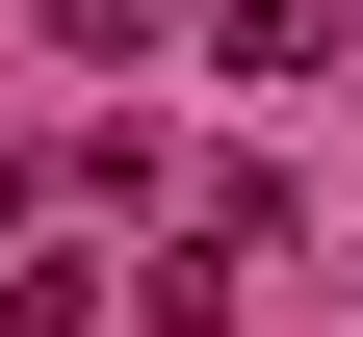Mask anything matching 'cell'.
Here are the masks:
<instances>
[{
  "label": "cell",
  "mask_w": 363,
  "mask_h": 337,
  "mask_svg": "<svg viewBox=\"0 0 363 337\" xmlns=\"http://www.w3.org/2000/svg\"><path fill=\"white\" fill-rule=\"evenodd\" d=\"M208 53H234V78H311V53H337V0H208Z\"/></svg>",
  "instance_id": "6da1fadb"
}]
</instances>
